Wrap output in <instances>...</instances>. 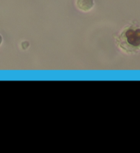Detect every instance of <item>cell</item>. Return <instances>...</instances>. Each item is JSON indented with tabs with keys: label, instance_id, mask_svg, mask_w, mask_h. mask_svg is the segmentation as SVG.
Wrapping results in <instances>:
<instances>
[{
	"label": "cell",
	"instance_id": "cell-4",
	"mask_svg": "<svg viewBox=\"0 0 140 153\" xmlns=\"http://www.w3.org/2000/svg\"><path fill=\"white\" fill-rule=\"evenodd\" d=\"M2 42H3V38H2V36L0 35V45L2 44Z\"/></svg>",
	"mask_w": 140,
	"mask_h": 153
},
{
	"label": "cell",
	"instance_id": "cell-3",
	"mask_svg": "<svg viewBox=\"0 0 140 153\" xmlns=\"http://www.w3.org/2000/svg\"><path fill=\"white\" fill-rule=\"evenodd\" d=\"M21 46H22V48H23V49H26V48L29 47V42H25L22 43Z\"/></svg>",
	"mask_w": 140,
	"mask_h": 153
},
{
	"label": "cell",
	"instance_id": "cell-2",
	"mask_svg": "<svg viewBox=\"0 0 140 153\" xmlns=\"http://www.w3.org/2000/svg\"><path fill=\"white\" fill-rule=\"evenodd\" d=\"M76 4L79 10L84 12H88L93 8L94 0H77Z\"/></svg>",
	"mask_w": 140,
	"mask_h": 153
},
{
	"label": "cell",
	"instance_id": "cell-1",
	"mask_svg": "<svg viewBox=\"0 0 140 153\" xmlns=\"http://www.w3.org/2000/svg\"><path fill=\"white\" fill-rule=\"evenodd\" d=\"M121 48L128 52H134L140 48V28H128L120 36Z\"/></svg>",
	"mask_w": 140,
	"mask_h": 153
}]
</instances>
